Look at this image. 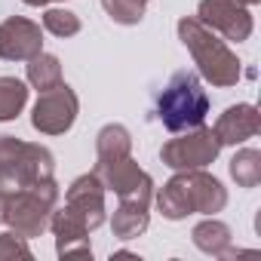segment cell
Wrapping results in <instances>:
<instances>
[{
	"mask_svg": "<svg viewBox=\"0 0 261 261\" xmlns=\"http://www.w3.org/2000/svg\"><path fill=\"white\" fill-rule=\"evenodd\" d=\"M157 120L169 133H185L206 120L209 114V95L200 83V74L194 71H175L154 105Z\"/></svg>",
	"mask_w": 261,
	"mask_h": 261,
	"instance_id": "obj_3",
	"label": "cell"
},
{
	"mask_svg": "<svg viewBox=\"0 0 261 261\" xmlns=\"http://www.w3.org/2000/svg\"><path fill=\"white\" fill-rule=\"evenodd\" d=\"M145 4L148 0H101L105 13L117 25H139L145 19Z\"/></svg>",
	"mask_w": 261,
	"mask_h": 261,
	"instance_id": "obj_19",
	"label": "cell"
},
{
	"mask_svg": "<svg viewBox=\"0 0 261 261\" xmlns=\"http://www.w3.org/2000/svg\"><path fill=\"white\" fill-rule=\"evenodd\" d=\"M105 188H101V181H98V175L95 172H86V175H80V178H74L71 181V188H68V194H65V209L71 212V215H77L89 230H95V227H101L105 224Z\"/></svg>",
	"mask_w": 261,
	"mask_h": 261,
	"instance_id": "obj_9",
	"label": "cell"
},
{
	"mask_svg": "<svg viewBox=\"0 0 261 261\" xmlns=\"http://www.w3.org/2000/svg\"><path fill=\"white\" fill-rule=\"evenodd\" d=\"M129 154H133V136H129L126 126L108 123V126L98 129V136H95V157H98V163L123 160Z\"/></svg>",
	"mask_w": 261,
	"mask_h": 261,
	"instance_id": "obj_14",
	"label": "cell"
},
{
	"mask_svg": "<svg viewBox=\"0 0 261 261\" xmlns=\"http://www.w3.org/2000/svg\"><path fill=\"white\" fill-rule=\"evenodd\" d=\"M43 28L53 37H74L80 34V16L71 10H46L43 13Z\"/></svg>",
	"mask_w": 261,
	"mask_h": 261,
	"instance_id": "obj_20",
	"label": "cell"
},
{
	"mask_svg": "<svg viewBox=\"0 0 261 261\" xmlns=\"http://www.w3.org/2000/svg\"><path fill=\"white\" fill-rule=\"evenodd\" d=\"M25 74H28V83L37 92H46V89L62 83V62L53 53H37L34 59H28V71Z\"/></svg>",
	"mask_w": 261,
	"mask_h": 261,
	"instance_id": "obj_16",
	"label": "cell"
},
{
	"mask_svg": "<svg viewBox=\"0 0 261 261\" xmlns=\"http://www.w3.org/2000/svg\"><path fill=\"white\" fill-rule=\"evenodd\" d=\"M28 105V86L19 77H0V123L16 120Z\"/></svg>",
	"mask_w": 261,
	"mask_h": 261,
	"instance_id": "obj_17",
	"label": "cell"
},
{
	"mask_svg": "<svg viewBox=\"0 0 261 261\" xmlns=\"http://www.w3.org/2000/svg\"><path fill=\"white\" fill-rule=\"evenodd\" d=\"M43 53V31L37 22L25 16H10L0 22V59L7 62H28Z\"/></svg>",
	"mask_w": 261,
	"mask_h": 261,
	"instance_id": "obj_10",
	"label": "cell"
},
{
	"mask_svg": "<svg viewBox=\"0 0 261 261\" xmlns=\"http://www.w3.org/2000/svg\"><path fill=\"white\" fill-rule=\"evenodd\" d=\"M49 227L56 233V252H59V258H71V255L92 258V243H89V233L92 230L77 215H71L65 206L62 209H53Z\"/></svg>",
	"mask_w": 261,
	"mask_h": 261,
	"instance_id": "obj_11",
	"label": "cell"
},
{
	"mask_svg": "<svg viewBox=\"0 0 261 261\" xmlns=\"http://www.w3.org/2000/svg\"><path fill=\"white\" fill-rule=\"evenodd\" d=\"M7 139L10 136H0V157H4V151H7Z\"/></svg>",
	"mask_w": 261,
	"mask_h": 261,
	"instance_id": "obj_24",
	"label": "cell"
},
{
	"mask_svg": "<svg viewBox=\"0 0 261 261\" xmlns=\"http://www.w3.org/2000/svg\"><path fill=\"white\" fill-rule=\"evenodd\" d=\"M22 4H28V7H46V4H56V0H22Z\"/></svg>",
	"mask_w": 261,
	"mask_h": 261,
	"instance_id": "obj_23",
	"label": "cell"
},
{
	"mask_svg": "<svg viewBox=\"0 0 261 261\" xmlns=\"http://www.w3.org/2000/svg\"><path fill=\"white\" fill-rule=\"evenodd\" d=\"M191 237H194V246H197L200 252L215 255V258H221V255L230 249V240H233L230 227H227L224 221L212 218V215H209L206 221H200V224L191 230Z\"/></svg>",
	"mask_w": 261,
	"mask_h": 261,
	"instance_id": "obj_15",
	"label": "cell"
},
{
	"mask_svg": "<svg viewBox=\"0 0 261 261\" xmlns=\"http://www.w3.org/2000/svg\"><path fill=\"white\" fill-rule=\"evenodd\" d=\"M221 154V142L215 136V129L209 126H194L185 133H175V139H169L160 148V160L163 166L185 172V169H206L209 163H215Z\"/></svg>",
	"mask_w": 261,
	"mask_h": 261,
	"instance_id": "obj_5",
	"label": "cell"
},
{
	"mask_svg": "<svg viewBox=\"0 0 261 261\" xmlns=\"http://www.w3.org/2000/svg\"><path fill=\"white\" fill-rule=\"evenodd\" d=\"M56 203H59V185H56V178L25 185V188L13 191L7 197L4 221L10 224V230H16L25 240L40 237L49 227V215H53Z\"/></svg>",
	"mask_w": 261,
	"mask_h": 261,
	"instance_id": "obj_4",
	"label": "cell"
},
{
	"mask_svg": "<svg viewBox=\"0 0 261 261\" xmlns=\"http://www.w3.org/2000/svg\"><path fill=\"white\" fill-rule=\"evenodd\" d=\"M197 19L224 40L243 43L252 37V16L249 7H243L240 0H200Z\"/></svg>",
	"mask_w": 261,
	"mask_h": 261,
	"instance_id": "obj_7",
	"label": "cell"
},
{
	"mask_svg": "<svg viewBox=\"0 0 261 261\" xmlns=\"http://www.w3.org/2000/svg\"><path fill=\"white\" fill-rule=\"evenodd\" d=\"M178 40L185 43V49L191 53L194 65H197V74L218 86V89H227V86H237L243 68H240V59L237 53H230V46L215 34L209 31L197 16H185L178 19Z\"/></svg>",
	"mask_w": 261,
	"mask_h": 261,
	"instance_id": "obj_2",
	"label": "cell"
},
{
	"mask_svg": "<svg viewBox=\"0 0 261 261\" xmlns=\"http://www.w3.org/2000/svg\"><path fill=\"white\" fill-rule=\"evenodd\" d=\"M157 206L169 221H181L188 215H215L227 206V188L206 169H185L157 191Z\"/></svg>",
	"mask_w": 261,
	"mask_h": 261,
	"instance_id": "obj_1",
	"label": "cell"
},
{
	"mask_svg": "<svg viewBox=\"0 0 261 261\" xmlns=\"http://www.w3.org/2000/svg\"><path fill=\"white\" fill-rule=\"evenodd\" d=\"M7 197H10L7 191H0V221H4V212H7Z\"/></svg>",
	"mask_w": 261,
	"mask_h": 261,
	"instance_id": "obj_22",
	"label": "cell"
},
{
	"mask_svg": "<svg viewBox=\"0 0 261 261\" xmlns=\"http://www.w3.org/2000/svg\"><path fill=\"white\" fill-rule=\"evenodd\" d=\"M151 200L148 197H129V200H120V206L114 209V218H111V230L117 240H136L148 230L151 224Z\"/></svg>",
	"mask_w": 261,
	"mask_h": 261,
	"instance_id": "obj_13",
	"label": "cell"
},
{
	"mask_svg": "<svg viewBox=\"0 0 261 261\" xmlns=\"http://www.w3.org/2000/svg\"><path fill=\"white\" fill-rule=\"evenodd\" d=\"M92 172L98 175L101 188L111 191V194H117L120 200H129V197H148V200H154V178L133 157L111 160V163H95Z\"/></svg>",
	"mask_w": 261,
	"mask_h": 261,
	"instance_id": "obj_8",
	"label": "cell"
},
{
	"mask_svg": "<svg viewBox=\"0 0 261 261\" xmlns=\"http://www.w3.org/2000/svg\"><path fill=\"white\" fill-rule=\"evenodd\" d=\"M243 7H255V4H261V0H240Z\"/></svg>",
	"mask_w": 261,
	"mask_h": 261,
	"instance_id": "obj_25",
	"label": "cell"
},
{
	"mask_svg": "<svg viewBox=\"0 0 261 261\" xmlns=\"http://www.w3.org/2000/svg\"><path fill=\"white\" fill-rule=\"evenodd\" d=\"M0 258H31L28 240H25V237H19L16 230L0 233Z\"/></svg>",
	"mask_w": 261,
	"mask_h": 261,
	"instance_id": "obj_21",
	"label": "cell"
},
{
	"mask_svg": "<svg viewBox=\"0 0 261 261\" xmlns=\"http://www.w3.org/2000/svg\"><path fill=\"white\" fill-rule=\"evenodd\" d=\"M230 178L237 188H255L261 181V154L255 148H243L230 160Z\"/></svg>",
	"mask_w": 261,
	"mask_h": 261,
	"instance_id": "obj_18",
	"label": "cell"
},
{
	"mask_svg": "<svg viewBox=\"0 0 261 261\" xmlns=\"http://www.w3.org/2000/svg\"><path fill=\"white\" fill-rule=\"evenodd\" d=\"M80 114V98L68 83H59L46 92H40V98L34 101L31 111V126L43 136H65L74 126Z\"/></svg>",
	"mask_w": 261,
	"mask_h": 261,
	"instance_id": "obj_6",
	"label": "cell"
},
{
	"mask_svg": "<svg viewBox=\"0 0 261 261\" xmlns=\"http://www.w3.org/2000/svg\"><path fill=\"white\" fill-rule=\"evenodd\" d=\"M258 129H261V114L255 105L243 101V105H230L218 120H215V136L224 145H243L249 139L258 136Z\"/></svg>",
	"mask_w": 261,
	"mask_h": 261,
	"instance_id": "obj_12",
	"label": "cell"
}]
</instances>
